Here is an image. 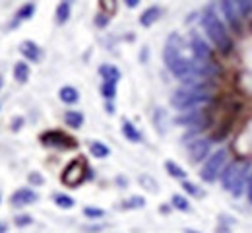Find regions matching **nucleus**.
<instances>
[{
    "mask_svg": "<svg viewBox=\"0 0 252 233\" xmlns=\"http://www.w3.org/2000/svg\"><path fill=\"white\" fill-rule=\"evenodd\" d=\"M185 49H189V41H185L179 33H171L165 49H163V61L165 67L169 68V72L179 78L183 82V86H190L196 82H204V80H196L194 78V61L192 57L185 53Z\"/></svg>",
    "mask_w": 252,
    "mask_h": 233,
    "instance_id": "obj_1",
    "label": "nucleus"
},
{
    "mask_svg": "<svg viewBox=\"0 0 252 233\" xmlns=\"http://www.w3.org/2000/svg\"><path fill=\"white\" fill-rule=\"evenodd\" d=\"M200 24L204 28V33L208 35L210 43L220 51V53H229L231 47H233V41H231V35H229V30L227 26L223 24L216 8L210 4L202 10V18H200Z\"/></svg>",
    "mask_w": 252,
    "mask_h": 233,
    "instance_id": "obj_2",
    "label": "nucleus"
},
{
    "mask_svg": "<svg viewBox=\"0 0 252 233\" xmlns=\"http://www.w3.org/2000/svg\"><path fill=\"white\" fill-rule=\"evenodd\" d=\"M212 101V96L208 92V86L206 82H196V84H190V86H183L179 88L173 98H171V105L181 111V113H187L192 109H198V107H204L206 103Z\"/></svg>",
    "mask_w": 252,
    "mask_h": 233,
    "instance_id": "obj_3",
    "label": "nucleus"
},
{
    "mask_svg": "<svg viewBox=\"0 0 252 233\" xmlns=\"http://www.w3.org/2000/svg\"><path fill=\"white\" fill-rule=\"evenodd\" d=\"M251 171H252V166L249 162H231V164H227L220 175L223 191H227L233 197L241 199L245 195V189H247V181H249Z\"/></svg>",
    "mask_w": 252,
    "mask_h": 233,
    "instance_id": "obj_4",
    "label": "nucleus"
},
{
    "mask_svg": "<svg viewBox=\"0 0 252 233\" xmlns=\"http://www.w3.org/2000/svg\"><path fill=\"white\" fill-rule=\"evenodd\" d=\"M92 173H94V171L90 169L86 158H84V156H78V158H74V160L63 169L61 181H63V185H66V187L76 189V187H80L86 179H92V177H94Z\"/></svg>",
    "mask_w": 252,
    "mask_h": 233,
    "instance_id": "obj_5",
    "label": "nucleus"
},
{
    "mask_svg": "<svg viewBox=\"0 0 252 233\" xmlns=\"http://www.w3.org/2000/svg\"><path fill=\"white\" fill-rule=\"evenodd\" d=\"M227 160H229V152L225 148H220L214 154H210V158L204 162V166L200 169V179L204 183H216L220 179L221 171L227 166Z\"/></svg>",
    "mask_w": 252,
    "mask_h": 233,
    "instance_id": "obj_6",
    "label": "nucleus"
},
{
    "mask_svg": "<svg viewBox=\"0 0 252 233\" xmlns=\"http://www.w3.org/2000/svg\"><path fill=\"white\" fill-rule=\"evenodd\" d=\"M189 51H190V57L198 63H210L212 61V47L210 43L202 37L200 33L192 32L189 37Z\"/></svg>",
    "mask_w": 252,
    "mask_h": 233,
    "instance_id": "obj_7",
    "label": "nucleus"
},
{
    "mask_svg": "<svg viewBox=\"0 0 252 233\" xmlns=\"http://www.w3.org/2000/svg\"><path fill=\"white\" fill-rule=\"evenodd\" d=\"M41 144L49 148H59V150H74L78 148L76 138L68 136L63 131H47L41 134Z\"/></svg>",
    "mask_w": 252,
    "mask_h": 233,
    "instance_id": "obj_8",
    "label": "nucleus"
},
{
    "mask_svg": "<svg viewBox=\"0 0 252 233\" xmlns=\"http://www.w3.org/2000/svg\"><path fill=\"white\" fill-rule=\"evenodd\" d=\"M187 152H189V160L192 164L206 162L210 158V152H212V140L204 138V136H198L196 140L187 144Z\"/></svg>",
    "mask_w": 252,
    "mask_h": 233,
    "instance_id": "obj_9",
    "label": "nucleus"
},
{
    "mask_svg": "<svg viewBox=\"0 0 252 233\" xmlns=\"http://www.w3.org/2000/svg\"><path fill=\"white\" fill-rule=\"evenodd\" d=\"M175 125H181V127H187V129H206V113H204V107H198V109H192V111H187V113H181L175 119Z\"/></svg>",
    "mask_w": 252,
    "mask_h": 233,
    "instance_id": "obj_10",
    "label": "nucleus"
},
{
    "mask_svg": "<svg viewBox=\"0 0 252 233\" xmlns=\"http://www.w3.org/2000/svg\"><path fill=\"white\" fill-rule=\"evenodd\" d=\"M37 200H39V195H37L33 189H30V187H24V189H18V191L12 195L10 202H12V206L20 208V206H30V204L37 202Z\"/></svg>",
    "mask_w": 252,
    "mask_h": 233,
    "instance_id": "obj_11",
    "label": "nucleus"
},
{
    "mask_svg": "<svg viewBox=\"0 0 252 233\" xmlns=\"http://www.w3.org/2000/svg\"><path fill=\"white\" fill-rule=\"evenodd\" d=\"M20 53H22L28 61H32V63H39V61L43 59V51H41V47H39L35 41H24V43L20 45Z\"/></svg>",
    "mask_w": 252,
    "mask_h": 233,
    "instance_id": "obj_12",
    "label": "nucleus"
},
{
    "mask_svg": "<svg viewBox=\"0 0 252 233\" xmlns=\"http://www.w3.org/2000/svg\"><path fill=\"white\" fill-rule=\"evenodd\" d=\"M220 10H221V14H223V18H225L233 28H237V26H239L241 16H239V12H237L235 2H221Z\"/></svg>",
    "mask_w": 252,
    "mask_h": 233,
    "instance_id": "obj_13",
    "label": "nucleus"
},
{
    "mask_svg": "<svg viewBox=\"0 0 252 233\" xmlns=\"http://www.w3.org/2000/svg\"><path fill=\"white\" fill-rule=\"evenodd\" d=\"M161 14H163V10H161L159 6H150V8H146V10L142 12L140 24H142L144 28H150V26H154L159 18H161Z\"/></svg>",
    "mask_w": 252,
    "mask_h": 233,
    "instance_id": "obj_14",
    "label": "nucleus"
},
{
    "mask_svg": "<svg viewBox=\"0 0 252 233\" xmlns=\"http://www.w3.org/2000/svg\"><path fill=\"white\" fill-rule=\"evenodd\" d=\"M99 74H101L103 82H113V84H117V82L121 80V70L117 67H113V65H101V67H99Z\"/></svg>",
    "mask_w": 252,
    "mask_h": 233,
    "instance_id": "obj_15",
    "label": "nucleus"
},
{
    "mask_svg": "<svg viewBox=\"0 0 252 233\" xmlns=\"http://www.w3.org/2000/svg\"><path fill=\"white\" fill-rule=\"evenodd\" d=\"M59 98L66 105H74V103L80 101V94H78V90L74 86H64V88H61V92H59Z\"/></svg>",
    "mask_w": 252,
    "mask_h": 233,
    "instance_id": "obj_16",
    "label": "nucleus"
},
{
    "mask_svg": "<svg viewBox=\"0 0 252 233\" xmlns=\"http://www.w3.org/2000/svg\"><path fill=\"white\" fill-rule=\"evenodd\" d=\"M64 123L70 129H82V125H84V113L82 111H66L64 113Z\"/></svg>",
    "mask_w": 252,
    "mask_h": 233,
    "instance_id": "obj_17",
    "label": "nucleus"
},
{
    "mask_svg": "<svg viewBox=\"0 0 252 233\" xmlns=\"http://www.w3.org/2000/svg\"><path fill=\"white\" fill-rule=\"evenodd\" d=\"M90 154H92L94 158H97V160H103V158H109L111 150H109V146H105L103 142L92 140V142H90Z\"/></svg>",
    "mask_w": 252,
    "mask_h": 233,
    "instance_id": "obj_18",
    "label": "nucleus"
},
{
    "mask_svg": "<svg viewBox=\"0 0 252 233\" xmlns=\"http://www.w3.org/2000/svg\"><path fill=\"white\" fill-rule=\"evenodd\" d=\"M123 134H125L130 142H142V133L128 119H123Z\"/></svg>",
    "mask_w": 252,
    "mask_h": 233,
    "instance_id": "obj_19",
    "label": "nucleus"
},
{
    "mask_svg": "<svg viewBox=\"0 0 252 233\" xmlns=\"http://www.w3.org/2000/svg\"><path fill=\"white\" fill-rule=\"evenodd\" d=\"M70 12H72V4H70V2H61V4L57 6L55 20H57V24H59V26H63V24H66V22H68Z\"/></svg>",
    "mask_w": 252,
    "mask_h": 233,
    "instance_id": "obj_20",
    "label": "nucleus"
},
{
    "mask_svg": "<svg viewBox=\"0 0 252 233\" xmlns=\"http://www.w3.org/2000/svg\"><path fill=\"white\" fill-rule=\"evenodd\" d=\"M154 123H156V127H158L159 134L167 133V129H169V117H167V113H165L163 109H156V113H154Z\"/></svg>",
    "mask_w": 252,
    "mask_h": 233,
    "instance_id": "obj_21",
    "label": "nucleus"
},
{
    "mask_svg": "<svg viewBox=\"0 0 252 233\" xmlns=\"http://www.w3.org/2000/svg\"><path fill=\"white\" fill-rule=\"evenodd\" d=\"M30 74H32V70H30V65L28 63H16V67H14V78L20 82V84H24V82H28L30 80Z\"/></svg>",
    "mask_w": 252,
    "mask_h": 233,
    "instance_id": "obj_22",
    "label": "nucleus"
},
{
    "mask_svg": "<svg viewBox=\"0 0 252 233\" xmlns=\"http://www.w3.org/2000/svg\"><path fill=\"white\" fill-rule=\"evenodd\" d=\"M165 169H167V173H169L171 177L181 179V181H187V171L179 166V164H175L173 160H167V162H165Z\"/></svg>",
    "mask_w": 252,
    "mask_h": 233,
    "instance_id": "obj_23",
    "label": "nucleus"
},
{
    "mask_svg": "<svg viewBox=\"0 0 252 233\" xmlns=\"http://www.w3.org/2000/svg\"><path fill=\"white\" fill-rule=\"evenodd\" d=\"M138 183H140V185H142L146 191H150V193H154V195H156V193H159L158 181H156L154 177H150L148 173H142V175L138 177Z\"/></svg>",
    "mask_w": 252,
    "mask_h": 233,
    "instance_id": "obj_24",
    "label": "nucleus"
},
{
    "mask_svg": "<svg viewBox=\"0 0 252 233\" xmlns=\"http://www.w3.org/2000/svg\"><path fill=\"white\" fill-rule=\"evenodd\" d=\"M33 14H35V4H32V2H30V4H24V6L16 12V20H14L12 26H16V24L22 22V20H30Z\"/></svg>",
    "mask_w": 252,
    "mask_h": 233,
    "instance_id": "obj_25",
    "label": "nucleus"
},
{
    "mask_svg": "<svg viewBox=\"0 0 252 233\" xmlns=\"http://www.w3.org/2000/svg\"><path fill=\"white\" fill-rule=\"evenodd\" d=\"M171 206H173L175 210H181V212H190V210H192L189 199H185L183 195H173V199H171Z\"/></svg>",
    "mask_w": 252,
    "mask_h": 233,
    "instance_id": "obj_26",
    "label": "nucleus"
},
{
    "mask_svg": "<svg viewBox=\"0 0 252 233\" xmlns=\"http://www.w3.org/2000/svg\"><path fill=\"white\" fill-rule=\"evenodd\" d=\"M101 96L107 101H113L117 96V84L113 82H101Z\"/></svg>",
    "mask_w": 252,
    "mask_h": 233,
    "instance_id": "obj_27",
    "label": "nucleus"
},
{
    "mask_svg": "<svg viewBox=\"0 0 252 233\" xmlns=\"http://www.w3.org/2000/svg\"><path fill=\"white\" fill-rule=\"evenodd\" d=\"M183 189H185V193L190 195V197H196V199L206 197V193H204L196 183H192V181H183Z\"/></svg>",
    "mask_w": 252,
    "mask_h": 233,
    "instance_id": "obj_28",
    "label": "nucleus"
},
{
    "mask_svg": "<svg viewBox=\"0 0 252 233\" xmlns=\"http://www.w3.org/2000/svg\"><path fill=\"white\" fill-rule=\"evenodd\" d=\"M146 206V199L144 197H130L128 200L123 202V210H134V208H144Z\"/></svg>",
    "mask_w": 252,
    "mask_h": 233,
    "instance_id": "obj_29",
    "label": "nucleus"
},
{
    "mask_svg": "<svg viewBox=\"0 0 252 233\" xmlns=\"http://www.w3.org/2000/svg\"><path fill=\"white\" fill-rule=\"evenodd\" d=\"M53 200H55V204H57L59 208H63V210H70V208L76 204V200L72 199V197H68V195H55Z\"/></svg>",
    "mask_w": 252,
    "mask_h": 233,
    "instance_id": "obj_30",
    "label": "nucleus"
},
{
    "mask_svg": "<svg viewBox=\"0 0 252 233\" xmlns=\"http://www.w3.org/2000/svg\"><path fill=\"white\" fill-rule=\"evenodd\" d=\"M84 214H86L88 218H92V220H97V218H103V216H105V210L94 208V206H86V208H84Z\"/></svg>",
    "mask_w": 252,
    "mask_h": 233,
    "instance_id": "obj_31",
    "label": "nucleus"
},
{
    "mask_svg": "<svg viewBox=\"0 0 252 233\" xmlns=\"http://www.w3.org/2000/svg\"><path fill=\"white\" fill-rule=\"evenodd\" d=\"M14 224H16L18 228H26V226H32L33 218L32 216H28V214H24V216H16V218H14Z\"/></svg>",
    "mask_w": 252,
    "mask_h": 233,
    "instance_id": "obj_32",
    "label": "nucleus"
},
{
    "mask_svg": "<svg viewBox=\"0 0 252 233\" xmlns=\"http://www.w3.org/2000/svg\"><path fill=\"white\" fill-rule=\"evenodd\" d=\"M28 179H30V183H32V185H45V177H43V175H39V173H35V171L28 175Z\"/></svg>",
    "mask_w": 252,
    "mask_h": 233,
    "instance_id": "obj_33",
    "label": "nucleus"
},
{
    "mask_svg": "<svg viewBox=\"0 0 252 233\" xmlns=\"http://www.w3.org/2000/svg\"><path fill=\"white\" fill-rule=\"evenodd\" d=\"M107 24H109V14H97L95 26H99V28H105Z\"/></svg>",
    "mask_w": 252,
    "mask_h": 233,
    "instance_id": "obj_34",
    "label": "nucleus"
},
{
    "mask_svg": "<svg viewBox=\"0 0 252 233\" xmlns=\"http://www.w3.org/2000/svg\"><path fill=\"white\" fill-rule=\"evenodd\" d=\"M245 195H247V200L249 204H252V171L249 175V181H247V189H245Z\"/></svg>",
    "mask_w": 252,
    "mask_h": 233,
    "instance_id": "obj_35",
    "label": "nucleus"
},
{
    "mask_svg": "<svg viewBox=\"0 0 252 233\" xmlns=\"http://www.w3.org/2000/svg\"><path fill=\"white\" fill-rule=\"evenodd\" d=\"M105 109H107V113H109V115H113V113H115V105H113L111 101H107V103H105Z\"/></svg>",
    "mask_w": 252,
    "mask_h": 233,
    "instance_id": "obj_36",
    "label": "nucleus"
},
{
    "mask_svg": "<svg viewBox=\"0 0 252 233\" xmlns=\"http://www.w3.org/2000/svg\"><path fill=\"white\" fill-rule=\"evenodd\" d=\"M20 125H24V119H16V121H14V127H12V129H14V131H20Z\"/></svg>",
    "mask_w": 252,
    "mask_h": 233,
    "instance_id": "obj_37",
    "label": "nucleus"
},
{
    "mask_svg": "<svg viewBox=\"0 0 252 233\" xmlns=\"http://www.w3.org/2000/svg\"><path fill=\"white\" fill-rule=\"evenodd\" d=\"M126 6L128 8H136L138 6V0H126Z\"/></svg>",
    "mask_w": 252,
    "mask_h": 233,
    "instance_id": "obj_38",
    "label": "nucleus"
},
{
    "mask_svg": "<svg viewBox=\"0 0 252 233\" xmlns=\"http://www.w3.org/2000/svg\"><path fill=\"white\" fill-rule=\"evenodd\" d=\"M8 232V224L6 222H0V233H6Z\"/></svg>",
    "mask_w": 252,
    "mask_h": 233,
    "instance_id": "obj_39",
    "label": "nucleus"
},
{
    "mask_svg": "<svg viewBox=\"0 0 252 233\" xmlns=\"http://www.w3.org/2000/svg\"><path fill=\"white\" fill-rule=\"evenodd\" d=\"M2 84H4V78H2V74H0V88H2Z\"/></svg>",
    "mask_w": 252,
    "mask_h": 233,
    "instance_id": "obj_40",
    "label": "nucleus"
},
{
    "mask_svg": "<svg viewBox=\"0 0 252 233\" xmlns=\"http://www.w3.org/2000/svg\"><path fill=\"white\" fill-rule=\"evenodd\" d=\"M0 200H2V197H0Z\"/></svg>",
    "mask_w": 252,
    "mask_h": 233,
    "instance_id": "obj_41",
    "label": "nucleus"
}]
</instances>
